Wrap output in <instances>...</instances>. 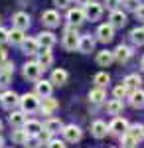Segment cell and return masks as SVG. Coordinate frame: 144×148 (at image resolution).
I'll return each instance as SVG.
<instances>
[{"mask_svg":"<svg viewBox=\"0 0 144 148\" xmlns=\"http://www.w3.org/2000/svg\"><path fill=\"white\" fill-rule=\"evenodd\" d=\"M75 28H77V26L67 24V30H65V34H63V40H61V46L65 47L67 51H75V49H79V40H81V36L77 34Z\"/></svg>","mask_w":144,"mask_h":148,"instance_id":"6da1fadb","label":"cell"},{"mask_svg":"<svg viewBox=\"0 0 144 148\" xmlns=\"http://www.w3.org/2000/svg\"><path fill=\"white\" fill-rule=\"evenodd\" d=\"M40 101H42V99H40L36 93H24L22 97H20V103H18V105H20V109H22L24 113L30 114V113H36V111L40 109Z\"/></svg>","mask_w":144,"mask_h":148,"instance_id":"7a4b0ae2","label":"cell"},{"mask_svg":"<svg viewBox=\"0 0 144 148\" xmlns=\"http://www.w3.org/2000/svg\"><path fill=\"white\" fill-rule=\"evenodd\" d=\"M42 71H44V67H42L38 61H28V63L22 67V75L26 77V79H30V81H38L40 75H42Z\"/></svg>","mask_w":144,"mask_h":148,"instance_id":"3957f363","label":"cell"},{"mask_svg":"<svg viewBox=\"0 0 144 148\" xmlns=\"http://www.w3.org/2000/svg\"><path fill=\"white\" fill-rule=\"evenodd\" d=\"M83 10H85V18L91 20V22H95V20H99L101 16H103V4L91 0V2H87V4L83 6Z\"/></svg>","mask_w":144,"mask_h":148,"instance_id":"277c9868","label":"cell"},{"mask_svg":"<svg viewBox=\"0 0 144 148\" xmlns=\"http://www.w3.org/2000/svg\"><path fill=\"white\" fill-rule=\"evenodd\" d=\"M61 134L65 138V142H79L81 136H83V130H81L77 125H63Z\"/></svg>","mask_w":144,"mask_h":148,"instance_id":"5b68a950","label":"cell"},{"mask_svg":"<svg viewBox=\"0 0 144 148\" xmlns=\"http://www.w3.org/2000/svg\"><path fill=\"white\" fill-rule=\"evenodd\" d=\"M126 130H128V121L117 114V116L112 119V123L109 125V132L115 134V136H121V134H124Z\"/></svg>","mask_w":144,"mask_h":148,"instance_id":"8992f818","label":"cell"},{"mask_svg":"<svg viewBox=\"0 0 144 148\" xmlns=\"http://www.w3.org/2000/svg\"><path fill=\"white\" fill-rule=\"evenodd\" d=\"M112 38H115V28L111 24H101L97 28V40L101 44H109V42H112Z\"/></svg>","mask_w":144,"mask_h":148,"instance_id":"52a82bcc","label":"cell"},{"mask_svg":"<svg viewBox=\"0 0 144 148\" xmlns=\"http://www.w3.org/2000/svg\"><path fill=\"white\" fill-rule=\"evenodd\" d=\"M18 103H20V97H18L14 91H4L2 95H0V105H2L4 109H8V111H12Z\"/></svg>","mask_w":144,"mask_h":148,"instance_id":"ba28073f","label":"cell"},{"mask_svg":"<svg viewBox=\"0 0 144 148\" xmlns=\"http://www.w3.org/2000/svg\"><path fill=\"white\" fill-rule=\"evenodd\" d=\"M57 109H59V103L49 95V97H44V99L40 101V109H38V111H42L44 114H53Z\"/></svg>","mask_w":144,"mask_h":148,"instance_id":"9c48e42d","label":"cell"},{"mask_svg":"<svg viewBox=\"0 0 144 148\" xmlns=\"http://www.w3.org/2000/svg\"><path fill=\"white\" fill-rule=\"evenodd\" d=\"M36 56H38V63H40L44 69H47L51 63H53V53H51V47H40Z\"/></svg>","mask_w":144,"mask_h":148,"instance_id":"30bf717a","label":"cell"},{"mask_svg":"<svg viewBox=\"0 0 144 148\" xmlns=\"http://www.w3.org/2000/svg\"><path fill=\"white\" fill-rule=\"evenodd\" d=\"M126 22H128V20H126V14H124L122 10H117V8H115V10H111L109 24H111L115 30H117V28H124V26H126Z\"/></svg>","mask_w":144,"mask_h":148,"instance_id":"8fae6325","label":"cell"},{"mask_svg":"<svg viewBox=\"0 0 144 148\" xmlns=\"http://www.w3.org/2000/svg\"><path fill=\"white\" fill-rule=\"evenodd\" d=\"M85 20L87 18H85V10L83 8H71L67 12V24H71V26H81Z\"/></svg>","mask_w":144,"mask_h":148,"instance_id":"7c38bea8","label":"cell"},{"mask_svg":"<svg viewBox=\"0 0 144 148\" xmlns=\"http://www.w3.org/2000/svg\"><path fill=\"white\" fill-rule=\"evenodd\" d=\"M115 61H119V63H126L130 57H132V47L124 46V44H121V46L115 47Z\"/></svg>","mask_w":144,"mask_h":148,"instance_id":"4fadbf2b","label":"cell"},{"mask_svg":"<svg viewBox=\"0 0 144 148\" xmlns=\"http://www.w3.org/2000/svg\"><path fill=\"white\" fill-rule=\"evenodd\" d=\"M51 91H53V83H51V81H45V79H38L36 81V95H38L40 99L49 97Z\"/></svg>","mask_w":144,"mask_h":148,"instance_id":"5bb4252c","label":"cell"},{"mask_svg":"<svg viewBox=\"0 0 144 148\" xmlns=\"http://www.w3.org/2000/svg\"><path fill=\"white\" fill-rule=\"evenodd\" d=\"M22 51L26 56H36L38 49H40V44H38V38H24V42L20 44Z\"/></svg>","mask_w":144,"mask_h":148,"instance_id":"9a60e30c","label":"cell"},{"mask_svg":"<svg viewBox=\"0 0 144 148\" xmlns=\"http://www.w3.org/2000/svg\"><path fill=\"white\" fill-rule=\"evenodd\" d=\"M12 26L26 32V30L30 28V16H28L26 12H16V14L12 16Z\"/></svg>","mask_w":144,"mask_h":148,"instance_id":"2e32d148","label":"cell"},{"mask_svg":"<svg viewBox=\"0 0 144 148\" xmlns=\"http://www.w3.org/2000/svg\"><path fill=\"white\" fill-rule=\"evenodd\" d=\"M42 24L47 28H57L59 26V14L57 10H45L42 14Z\"/></svg>","mask_w":144,"mask_h":148,"instance_id":"e0dca14e","label":"cell"},{"mask_svg":"<svg viewBox=\"0 0 144 148\" xmlns=\"http://www.w3.org/2000/svg\"><path fill=\"white\" fill-rule=\"evenodd\" d=\"M124 87L128 89V93H132L136 91V89H140V85H142V77L138 75V73H130V75H126L124 77Z\"/></svg>","mask_w":144,"mask_h":148,"instance_id":"ac0fdd59","label":"cell"},{"mask_svg":"<svg viewBox=\"0 0 144 148\" xmlns=\"http://www.w3.org/2000/svg\"><path fill=\"white\" fill-rule=\"evenodd\" d=\"M107 132H109V125H107L105 121H95V123L91 125V134L95 138H105Z\"/></svg>","mask_w":144,"mask_h":148,"instance_id":"d6986e66","label":"cell"},{"mask_svg":"<svg viewBox=\"0 0 144 148\" xmlns=\"http://www.w3.org/2000/svg\"><path fill=\"white\" fill-rule=\"evenodd\" d=\"M67 79H69V73H67L65 69H53L51 71V77H49V81L53 83V85H57V87H61V85H65Z\"/></svg>","mask_w":144,"mask_h":148,"instance_id":"ffe728a7","label":"cell"},{"mask_svg":"<svg viewBox=\"0 0 144 148\" xmlns=\"http://www.w3.org/2000/svg\"><path fill=\"white\" fill-rule=\"evenodd\" d=\"M57 42V38L51 32H40L38 34V44H40V47H53Z\"/></svg>","mask_w":144,"mask_h":148,"instance_id":"44dd1931","label":"cell"},{"mask_svg":"<svg viewBox=\"0 0 144 148\" xmlns=\"http://www.w3.org/2000/svg\"><path fill=\"white\" fill-rule=\"evenodd\" d=\"M89 99H91V103H95V105L105 103V99H107V91H105V87H97V85H95V89L89 91Z\"/></svg>","mask_w":144,"mask_h":148,"instance_id":"7402d4cb","label":"cell"},{"mask_svg":"<svg viewBox=\"0 0 144 148\" xmlns=\"http://www.w3.org/2000/svg\"><path fill=\"white\" fill-rule=\"evenodd\" d=\"M112 61H115V53L109 51V49H103L97 53V63H99L101 67H109Z\"/></svg>","mask_w":144,"mask_h":148,"instance_id":"603a6c76","label":"cell"},{"mask_svg":"<svg viewBox=\"0 0 144 148\" xmlns=\"http://www.w3.org/2000/svg\"><path fill=\"white\" fill-rule=\"evenodd\" d=\"M93 49H95V40L91 36H81V40H79V51L81 53H91Z\"/></svg>","mask_w":144,"mask_h":148,"instance_id":"cb8c5ba5","label":"cell"},{"mask_svg":"<svg viewBox=\"0 0 144 148\" xmlns=\"http://www.w3.org/2000/svg\"><path fill=\"white\" fill-rule=\"evenodd\" d=\"M24 30H20V28H12V30H8V42H10L12 46H20L24 42Z\"/></svg>","mask_w":144,"mask_h":148,"instance_id":"d4e9b609","label":"cell"},{"mask_svg":"<svg viewBox=\"0 0 144 148\" xmlns=\"http://www.w3.org/2000/svg\"><path fill=\"white\" fill-rule=\"evenodd\" d=\"M126 132L136 140V144H138L140 140H144V125H140V123H136V125H128V130H126Z\"/></svg>","mask_w":144,"mask_h":148,"instance_id":"484cf974","label":"cell"},{"mask_svg":"<svg viewBox=\"0 0 144 148\" xmlns=\"http://www.w3.org/2000/svg\"><path fill=\"white\" fill-rule=\"evenodd\" d=\"M28 138H30V132H28L24 126H18V128L12 130V140H14L16 144H24Z\"/></svg>","mask_w":144,"mask_h":148,"instance_id":"4316f807","label":"cell"},{"mask_svg":"<svg viewBox=\"0 0 144 148\" xmlns=\"http://www.w3.org/2000/svg\"><path fill=\"white\" fill-rule=\"evenodd\" d=\"M122 109H124V103H122V99H111V101L107 103V113L109 114H121Z\"/></svg>","mask_w":144,"mask_h":148,"instance_id":"83f0119b","label":"cell"},{"mask_svg":"<svg viewBox=\"0 0 144 148\" xmlns=\"http://www.w3.org/2000/svg\"><path fill=\"white\" fill-rule=\"evenodd\" d=\"M8 121H10V125L14 126V128L24 126V123H26V113H24V111H12V114L8 116Z\"/></svg>","mask_w":144,"mask_h":148,"instance_id":"f1b7e54d","label":"cell"},{"mask_svg":"<svg viewBox=\"0 0 144 148\" xmlns=\"http://www.w3.org/2000/svg\"><path fill=\"white\" fill-rule=\"evenodd\" d=\"M130 105H132V109H144V91L136 89L130 93Z\"/></svg>","mask_w":144,"mask_h":148,"instance_id":"f546056e","label":"cell"},{"mask_svg":"<svg viewBox=\"0 0 144 148\" xmlns=\"http://www.w3.org/2000/svg\"><path fill=\"white\" fill-rule=\"evenodd\" d=\"M44 128H47L49 132L56 134V132H59V130L63 128V123H61L59 119H47V121L44 123Z\"/></svg>","mask_w":144,"mask_h":148,"instance_id":"4dcf8cb0","label":"cell"},{"mask_svg":"<svg viewBox=\"0 0 144 148\" xmlns=\"http://www.w3.org/2000/svg\"><path fill=\"white\" fill-rule=\"evenodd\" d=\"M130 40L134 46H144V28H134L130 32Z\"/></svg>","mask_w":144,"mask_h":148,"instance_id":"1f68e13d","label":"cell"},{"mask_svg":"<svg viewBox=\"0 0 144 148\" xmlns=\"http://www.w3.org/2000/svg\"><path fill=\"white\" fill-rule=\"evenodd\" d=\"M109 81H111V75H109L107 71H101V73H97V75L93 77V83H95L97 87H107Z\"/></svg>","mask_w":144,"mask_h":148,"instance_id":"d6a6232c","label":"cell"},{"mask_svg":"<svg viewBox=\"0 0 144 148\" xmlns=\"http://www.w3.org/2000/svg\"><path fill=\"white\" fill-rule=\"evenodd\" d=\"M24 128H26L30 134H38L44 126H42V123H40V121H26V123H24Z\"/></svg>","mask_w":144,"mask_h":148,"instance_id":"836d02e7","label":"cell"},{"mask_svg":"<svg viewBox=\"0 0 144 148\" xmlns=\"http://www.w3.org/2000/svg\"><path fill=\"white\" fill-rule=\"evenodd\" d=\"M112 95H115V99H124V97L128 95V89L124 87V83H121V85H117V87L112 89Z\"/></svg>","mask_w":144,"mask_h":148,"instance_id":"e575fe53","label":"cell"},{"mask_svg":"<svg viewBox=\"0 0 144 148\" xmlns=\"http://www.w3.org/2000/svg\"><path fill=\"white\" fill-rule=\"evenodd\" d=\"M24 146L26 148H40V146H44V144H42V140L36 136V134H30V138L24 142Z\"/></svg>","mask_w":144,"mask_h":148,"instance_id":"d590c367","label":"cell"},{"mask_svg":"<svg viewBox=\"0 0 144 148\" xmlns=\"http://www.w3.org/2000/svg\"><path fill=\"white\" fill-rule=\"evenodd\" d=\"M36 136L42 140V144H47V142H49V140L53 138V132H49L47 128H42V130H40V132H38Z\"/></svg>","mask_w":144,"mask_h":148,"instance_id":"8d00e7d4","label":"cell"},{"mask_svg":"<svg viewBox=\"0 0 144 148\" xmlns=\"http://www.w3.org/2000/svg\"><path fill=\"white\" fill-rule=\"evenodd\" d=\"M121 144L122 146H136V140H134L132 136H130V134H128V132H124V134H121Z\"/></svg>","mask_w":144,"mask_h":148,"instance_id":"74e56055","label":"cell"},{"mask_svg":"<svg viewBox=\"0 0 144 148\" xmlns=\"http://www.w3.org/2000/svg\"><path fill=\"white\" fill-rule=\"evenodd\" d=\"M0 73H14V63L4 59V61L0 63Z\"/></svg>","mask_w":144,"mask_h":148,"instance_id":"f35d334b","label":"cell"},{"mask_svg":"<svg viewBox=\"0 0 144 148\" xmlns=\"http://www.w3.org/2000/svg\"><path fill=\"white\" fill-rule=\"evenodd\" d=\"M45 148H65V140H59V138H51L47 144H45Z\"/></svg>","mask_w":144,"mask_h":148,"instance_id":"ab89813d","label":"cell"},{"mask_svg":"<svg viewBox=\"0 0 144 148\" xmlns=\"http://www.w3.org/2000/svg\"><path fill=\"white\" fill-rule=\"evenodd\" d=\"M122 4H124L126 10H136L140 2H138V0H122Z\"/></svg>","mask_w":144,"mask_h":148,"instance_id":"60d3db41","label":"cell"},{"mask_svg":"<svg viewBox=\"0 0 144 148\" xmlns=\"http://www.w3.org/2000/svg\"><path fill=\"white\" fill-rule=\"evenodd\" d=\"M10 79H12V73H0V85L2 87H6L10 83Z\"/></svg>","mask_w":144,"mask_h":148,"instance_id":"b9f144b4","label":"cell"},{"mask_svg":"<svg viewBox=\"0 0 144 148\" xmlns=\"http://www.w3.org/2000/svg\"><path fill=\"white\" fill-rule=\"evenodd\" d=\"M134 14H136L138 20H142V22H144V4H138V8L134 10Z\"/></svg>","mask_w":144,"mask_h":148,"instance_id":"7bdbcfd3","label":"cell"},{"mask_svg":"<svg viewBox=\"0 0 144 148\" xmlns=\"http://www.w3.org/2000/svg\"><path fill=\"white\" fill-rule=\"evenodd\" d=\"M105 2H107V8H111V10L119 8V4H122V0H105Z\"/></svg>","mask_w":144,"mask_h":148,"instance_id":"ee69618b","label":"cell"},{"mask_svg":"<svg viewBox=\"0 0 144 148\" xmlns=\"http://www.w3.org/2000/svg\"><path fill=\"white\" fill-rule=\"evenodd\" d=\"M53 4H56L57 8H67L71 4V0H53Z\"/></svg>","mask_w":144,"mask_h":148,"instance_id":"f6af8a7d","label":"cell"},{"mask_svg":"<svg viewBox=\"0 0 144 148\" xmlns=\"http://www.w3.org/2000/svg\"><path fill=\"white\" fill-rule=\"evenodd\" d=\"M4 42H8V30L0 28V44H4Z\"/></svg>","mask_w":144,"mask_h":148,"instance_id":"bcb514c9","label":"cell"},{"mask_svg":"<svg viewBox=\"0 0 144 148\" xmlns=\"http://www.w3.org/2000/svg\"><path fill=\"white\" fill-rule=\"evenodd\" d=\"M4 59H6V51H4V49H2V47H0V63H2V61H4Z\"/></svg>","mask_w":144,"mask_h":148,"instance_id":"7dc6e473","label":"cell"},{"mask_svg":"<svg viewBox=\"0 0 144 148\" xmlns=\"http://www.w3.org/2000/svg\"><path fill=\"white\" fill-rule=\"evenodd\" d=\"M79 4H83V6H85V4H87V2H91V0H77Z\"/></svg>","mask_w":144,"mask_h":148,"instance_id":"c3c4849f","label":"cell"},{"mask_svg":"<svg viewBox=\"0 0 144 148\" xmlns=\"http://www.w3.org/2000/svg\"><path fill=\"white\" fill-rule=\"evenodd\" d=\"M140 67H142V71H144V57H142V61H140Z\"/></svg>","mask_w":144,"mask_h":148,"instance_id":"681fc988","label":"cell"},{"mask_svg":"<svg viewBox=\"0 0 144 148\" xmlns=\"http://www.w3.org/2000/svg\"><path fill=\"white\" fill-rule=\"evenodd\" d=\"M2 146H4V140H2V138H0V148H2Z\"/></svg>","mask_w":144,"mask_h":148,"instance_id":"f907efd6","label":"cell"},{"mask_svg":"<svg viewBox=\"0 0 144 148\" xmlns=\"http://www.w3.org/2000/svg\"><path fill=\"white\" fill-rule=\"evenodd\" d=\"M122 148H136V146H122Z\"/></svg>","mask_w":144,"mask_h":148,"instance_id":"816d5d0a","label":"cell"},{"mask_svg":"<svg viewBox=\"0 0 144 148\" xmlns=\"http://www.w3.org/2000/svg\"><path fill=\"white\" fill-rule=\"evenodd\" d=\"M0 130H2V121H0Z\"/></svg>","mask_w":144,"mask_h":148,"instance_id":"f5cc1de1","label":"cell"}]
</instances>
